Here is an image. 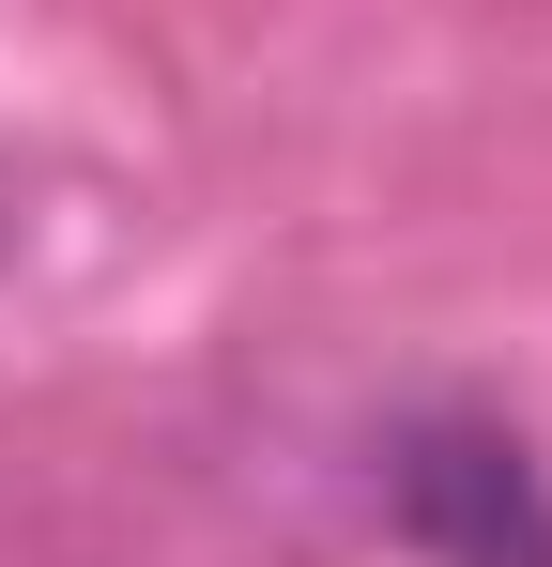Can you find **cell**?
<instances>
[{"instance_id":"1","label":"cell","mask_w":552,"mask_h":567,"mask_svg":"<svg viewBox=\"0 0 552 567\" xmlns=\"http://www.w3.org/2000/svg\"><path fill=\"white\" fill-rule=\"evenodd\" d=\"M384 506L430 567H552V475L491 414H415L384 445Z\"/></svg>"}]
</instances>
